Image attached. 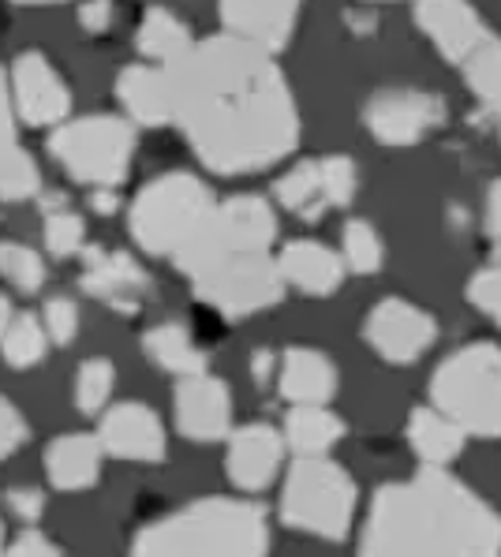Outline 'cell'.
<instances>
[{
	"label": "cell",
	"instance_id": "1",
	"mask_svg": "<svg viewBox=\"0 0 501 557\" xmlns=\"http://www.w3.org/2000/svg\"><path fill=\"white\" fill-rule=\"evenodd\" d=\"M161 72L172 120L213 173H258L296 147V101L281 67L262 49L218 34L192 41L176 60L161 64Z\"/></svg>",
	"mask_w": 501,
	"mask_h": 557
},
{
	"label": "cell",
	"instance_id": "2",
	"mask_svg": "<svg viewBox=\"0 0 501 557\" xmlns=\"http://www.w3.org/2000/svg\"><path fill=\"white\" fill-rule=\"evenodd\" d=\"M501 524L487 502L442 468L375 494L359 557H498Z\"/></svg>",
	"mask_w": 501,
	"mask_h": 557
},
{
	"label": "cell",
	"instance_id": "3",
	"mask_svg": "<svg viewBox=\"0 0 501 557\" xmlns=\"http://www.w3.org/2000/svg\"><path fill=\"white\" fill-rule=\"evenodd\" d=\"M266 512L236 498H203L146 524L132 557H266Z\"/></svg>",
	"mask_w": 501,
	"mask_h": 557
},
{
	"label": "cell",
	"instance_id": "4",
	"mask_svg": "<svg viewBox=\"0 0 501 557\" xmlns=\"http://www.w3.org/2000/svg\"><path fill=\"white\" fill-rule=\"evenodd\" d=\"M501 356L494 345H468L453 352L430 379L435 411L445 416L461 434L494 438L501 426Z\"/></svg>",
	"mask_w": 501,
	"mask_h": 557
},
{
	"label": "cell",
	"instance_id": "5",
	"mask_svg": "<svg viewBox=\"0 0 501 557\" xmlns=\"http://www.w3.org/2000/svg\"><path fill=\"white\" fill-rule=\"evenodd\" d=\"M278 218L262 195H236L229 202H213L210 213L195 225V233L172 251L180 270L192 273L206 270L210 262L229 255H262L273 247Z\"/></svg>",
	"mask_w": 501,
	"mask_h": 557
},
{
	"label": "cell",
	"instance_id": "6",
	"mask_svg": "<svg viewBox=\"0 0 501 557\" xmlns=\"http://www.w3.org/2000/svg\"><path fill=\"white\" fill-rule=\"evenodd\" d=\"M356 512V483L330 457H300L281 494V520L315 539L341 543Z\"/></svg>",
	"mask_w": 501,
	"mask_h": 557
},
{
	"label": "cell",
	"instance_id": "7",
	"mask_svg": "<svg viewBox=\"0 0 501 557\" xmlns=\"http://www.w3.org/2000/svg\"><path fill=\"white\" fill-rule=\"evenodd\" d=\"M135 150V127L120 116L94 113L83 120H64L49 135V153L64 165V173L94 191H112L127 180Z\"/></svg>",
	"mask_w": 501,
	"mask_h": 557
},
{
	"label": "cell",
	"instance_id": "8",
	"mask_svg": "<svg viewBox=\"0 0 501 557\" xmlns=\"http://www.w3.org/2000/svg\"><path fill=\"white\" fill-rule=\"evenodd\" d=\"M213 195L192 173H166L143 187L132 202V228L135 244L146 255H172L187 236L195 233L198 221L210 213Z\"/></svg>",
	"mask_w": 501,
	"mask_h": 557
},
{
	"label": "cell",
	"instance_id": "9",
	"mask_svg": "<svg viewBox=\"0 0 501 557\" xmlns=\"http://www.w3.org/2000/svg\"><path fill=\"white\" fill-rule=\"evenodd\" d=\"M192 285L195 296L224 319H247V314L266 311L284 296V281L270 251L229 255V259L210 262L206 270L192 273Z\"/></svg>",
	"mask_w": 501,
	"mask_h": 557
},
{
	"label": "cell",
	"instance_id": "10",
	"mask_svg": "<svg viewBox=\"0 0 501 557\" xmlns=\"http://www.w3.org/2000/svg\"><path fill=\"white\" fill-rule=\"evenodd\" d=\"M363 120L386 147H412L430 127L445 124V101L427 90H378Z\"/></svg>",
	"mask_w": 501,
	"mask_h": 557
},
{
	"label": "cell",
	"instance_id": "11",
	"mask_svg": "<svg viewBox=\"0 0 501 557\" xmlns=\"http://www.w3.org/2000/svg\"><path fill=\"white\" fill-rule=\"evenodd\" d=\"M8 98H12V113L15 120L30 127H46V124H64L68 109H72V94H68L64 79L53 72L41 53H27L15 57L12 64V83H8Z\"/></svg>",
	"mask_w": 501,
	"mask_h": 557
},
{
	"label": "cell",
	"instance_id": "12",
	"mask_svg": "<svg viewBox=\"0 0 501 557\" xmlns=\"http://www.w3.org/2000/svg\"><path fill=\"white\" fill-rule=\"evenodd\" d=\"M367 341L386 363H416L435 345L438 325L423 307H412L404 299H382L367 314Z\"/></svg>",
	"mask_w": 501,
	"mask_h": 557
},
{
	"label": "cell",
	"instance_id": "13",
	"mask_svg": "<svg viewBox=\"0 0 501 557\" xmlns=\"http://www.w3.org/2000/svg\"><path fill=\"white\" fill-rule=\"evenodd\" d=\"M83 259H86V270L80 277V288L86 296L101 299V304L117 307V311H124V314L139 311L146 293H150V273H146L132 255L83 247Z\"/></svg>",
	"mask_w": 501,
	"mask_h": 557
},
{
	"label": "cell",
	"instance_id": "14",
	"mask_svg": "<svg viewBox=\"0 0 501 557\" xmlns=\"http://www.w3.org/2000/svg\"><path fill=\"white\" fill-rule=\"evenodd\" d=\"M98 445L101 453H112L120 460H161L166 457V426L161 419L154 416V408L146 405H117L112 411H106L98 426Z\"/></svg>",
	"mask_w": 501,
	"mask_h": 557
},
{
	"label": "cell",
	"instance_id": "15",
	"mask_svg": "<svg viewBox=\"0 0 501 557\" xmlns=\"http://www.w3.org/2000/svg\"><path fill=\"white\" fill-rule=\"evenodd\" d=\"M232 397L221 379L195 374L176 385V426L192 442H218L229 434Z\"/></svg>",
	"mask_w": 501,
	"mask_h": 557
},
{
	"label": "cell",
	"instance_id": "16",
	"mask_svg": "<svg viewBox=\"0 0 501 557\" xmlns=\"http://www.w3.org/2000/svg\"><path fill=\"white\" fill-rule=\"evenodd\" d=\"M281 457H284L281 434L266 423H250L232 434L224 468H229V479L240 491H262V486H270L273 475H278Z\"/></svg>",
	"mask_w": 501,
	"mask_h": 557
},
{
	"label": "cell",
	"instance_id": "17",
	"mask_svg": "<svg viewBox=\"0 0 501 557\" xmlns=\"http://www.w3.org/2000/svg\"><path fill=\"white\" fill-rule=\"evenodd\" d=\"M416 23H419V30L435 41L438 53L445 60H453V64H464V60L490 38L479 12L468 4H453V0H442V4H416Z\"/></svg>",
	"mask_w": 501,
	"mask_h": 557
},
{
	"label": "cell",
	"instance_id": "18",
	"mask_svg": "<svg viewBox=\"0 0 501 557\" xmlns=\"http://www.w3.org/2000/svg\"><path fill=\"white\" fill-rule=\"evenodd\" d=\"M296 4H221V23L229 38H240L262 53H281L296 30Z\"/></svg>",
	"mask_w": 501,
	"mask_h": 557
},
{
	"label": "cell",
	"instance_id": "19",
	"mask_svg": "<svg viewBox=\"0 0 501 557\" xmlns=\"http://www.w3.org/2000/svg\"><path fill=\"white\" fill-rule=\"evenodd\" d=\"M273 262H278L284 285H296L307 296H333L344 281L341 255L322 244H310V239H296V244L281 247Z\"/></svg>",
	"mask_w": 501,
	"mask_h": 557
},
{
	"label": "cell",
	"instance_id": "20",
	"mask_svg": "<svg viewBox=\"0 0 501 557\" xmlns=\"http://www.w3.org/2000/svg\"><path fill=\"white\" fill-rule=\"evenodd\" d=\"M281 397L296 408H326V400L337 393V367L318 348H289L278 374Z\"/></svg>",
	"mask_w": 501,
	"mask_h": 557
},
{
	"label": "cell",
	"instance_id": "21",
	"mask_svg": "<svg viewBox=\"0 0 501 557\" xmlns=\"http://www.w3.org/2000/svg\"><path fill=\"white\" fill-rule=\"evenodd\" d=\"M120 106L127 109V116L143 127H161L172 120V101H169V83L166 72L154 64H132L120 72L117 79Z\"/></svg>",
	"mask_w": 501,
	"mask_h": 557
},
{
	"label": "cell",
	"instance_id": "22",
	"mask_svg": "<svg viewBox=\"0 0 501 557\" xmlns=\"http://www.w3.org/2000/svg\"><path fill=\"white\" fill-rule=\"evenodd\" d=\"M101 445L94 434H64L49 445L46 453V471L49 483L57 491H86V486L98 483L101 475Z\"/></svg>",
	"mask_w": 501,
	"mask_h": 557
},
{
	"label": "cell",
	"instance_id": "23",
	"mask_svg": "<svg viewBox=\"0 0 501 557\" xmlns=\"http://www.w3.org/2000/svg\"><path fill=\"white\" fill-rule=\"evenodd\" d=\"M143 348L150 352V359L161 367V371H172V374H180V379L206 374V352L195 345V337L187 333L184 322L154 325V330L143 337Z\"/></svg>",
	"mask_w": 501,
	"mask_h": 557
},
{
	"label": "cell",
	"instance_id": "24",
	"mask_svg": "<svg viewBox=\"0 0 501 557\" xmlns=\"http://www.w3.org/2000/svg\"><path fill=\"white\" fill-rule=\"evenodd\" d=\"M408 442L419 453V460L427 468H445L449 460L461 457L464 434L461 426H453L445 416H438L435 408H416L408 419Z\"/></svg>",
	"mask_w": 501,
	"mask_h": 557
},
{
	"label": "cell",
	"instance_id": "25",
	"mask_svg": "<svg viewBox=\"0 0 501 557\" xmlns=\"http://www.w3.org/2000/svg\"><path fill=\"white\" fill-rule=\"evenodd\" d=\"M344 434V423L326 408H292L284 419V445L300 453V457H326Z\"/></svg>",
	"mask_w": 501,
	"mask_h": 557
},
{
	"label": "cell",
	"instance_id": "26",
	"mask_svg": "<svg viewBox=\"0 0 501 557\" xmlns=\"http://www.w3.org/2000/svg\"><path fill=\"white\" fill-rule=\"evenodd\" d=\"M192 41L195 38H192V30L184 27V20L166 12V8H150V12L143 15V23H139V34H135V46H139V53L158 60V67L169 64V60H176L187 46H192Z\"/></svg>",
	"mask_w": 501,
	"mask_h": 557
},
{
	"label": "cell",
	"instance_id": "27",
	"mask_svg": "<svg viewBox=\"0 0 501 557\" xmlns=\"http://www.w3.org/2000/svg\"><path fill=\"white\" fill-rule=\"evenodd\" d=\"M273 195H278V202L284 210L296 213V218H304V221H318L322 210H330L322 199V184H318V161H300L292 173H284L278 180Z\"/></svg>",
	"mask_w": 501,
	"mask_h": 557
},
{
	"label": "cell",
	"instance_id": "28",
	"mask_svg": "<svg viewBox=\"0 0 501 557\" xmlns=\"http://www.w3.org/2000/svg\"><path fill=\"white\" fill-rule=\"evenodd\" d=\"M501 49L494 38L482 41L475 53L464 60V79H468V90L475 98L482 101L487 113H498V101H501Z\"/></svg>",
	"mask_w": 501,
	"mask_h": 557
},
{
	"label": "cell",
	"instance_id": "29",
	"mask_svg": "<svg viewBox=\"0 0 501 557\" xmlns=\"http://www.w3.org/2000/svg\"><path fill=\"white\" fill-rule=\"evenodd\" d=\"M4 359L8 367H15V371H27V367L41 363V356H46V330H41V322L34 319V314H23V319H12V325L4 330Z\"/></svg>",
	"mask_w": 501,
	"mask_h": 557
},
{
	"label": "cell",
	"instance_id": "30",
	"mask_svg": "<svg viewBox=\"0 0 501 557\" xmlns=\"http://www.w3.org/2000/svg\"><path fill=\"white\" fill-rule=\"evenodd\" d=\"M38 191H41V173L30 153L23 147L0 153V199L20 202V199H34Z\"/></svg>",
	"mask_w": 501,
	"mask_h": 557
},
{
	"label": "cell",
	"instance_id": "31",
	"mask_svg": "<svg viewBox=\"0 0 501 557\" xmlns=\"http://www.w3.org/2000/svg\"><path fill=\"white\" fill-rule=\"evenodd\" d=\"M344 270L352 273H378L382 270V239H378L375 225H367V221H349L344 225Z\"/></svg>",
	"mask_w": 501,
	"mask_h": 557
},
{
	"label": "cell",
	"instance_id": "32",
	"mask_svg": "<svg viewBox=\"0 0 501 557\" xmlns=\"http://www.w3.org/2000/svg\"><path fill=\"white\" fill-rule=\"evenodd\" d=\"M112 385H117L112 363H106V359H86L80 367V374H75V405H80V411L106 408Z\"/></svg>",
	"mask_w": 501,
	"mask_h": 557
},
{
	"label": "cell",
	"instance_id": "33",
	"mask_svg": "<svg viewBox=\"0 0 501 557\" xmlns=\"http://www.w3.org/2000/svg\"><path fill=\"white\" fill-rule=\"evenodd\" d=\"M0 273L23 293H38L41 281H46V265L23 244H0Z\"/></svg>",
	"mask_w": 501,
	"mask_h": 557
},
{
	"label": "cell",
	"instance_id": "34",
	"mask_svg": "<svg viewBox=\"0 0 501 557\" xmlns=\"http://www.w3.org/2000/svg\"><path fill=\"white\" fill-rule=\"evenodd\" d=\"M83 218L72 210H49L46 213V247L57 255V259H68V255L83 251Z\"/></svg>",
	"mask_w": 501,
	"mask_h": 557
},
{
	"label": "cell",
	"instance_id": "35",
	"mask_svg": "<svg viewBox=\"0 0 501 557\" xmlns=\"http://www.w3.org/2000/svg\"><path fill=\"white\" fill-rule=\"evenodd\" d=\"M318 184H322L326 206H349L356 195V165L349 158L318 161Z\"/></svg>",
	"mask_w": 501,
	"mask_h": 557
},
{
	"label": "cell",
	"instance_id": "36",
	"mask_svg": "<svg viewBox=\"0 0 501 557\" xmlns=\"http://www.w3.org/2000/svg\"><path fill=\"white\" fill-rule=\"evenodd\" d=\"M41 330L46 337H53V345H72L80 333V307L64 296H53L41 311Z\"/></svg>",
	"mask_w": 501,
	"mask_h": 557
},
{
	"label": "cell",
	"instance_id": "37",
	"mask_svg": "<svg viewBox=\"0 0 501 557\" xmlns=\"http://www.w3.org/2000/svg\"><path fill=\"white\" fill-rule=\"evenodd\" d=\"M468 304L479 307V311L487 314V319H498V311H501V277H498L494 265L479 270L468 281Z\"/></svg>",
	"mask_w": 501,
	"mask_h": 557
},
{
	"label": "cell",
	"instance_id": "38",
	"mask_svg": "<svg viewBox=\"0 0 501 557\" xmlns=\"http://www.w3.org/2000/svg\"><path fill=\"white\" fill-rule=\"evenodd\" d=\"M23 442H27V419L20 416L12 400L0 397V460L12 457Z\"/></svg>",
	"mask_w": 501,
	"mask_h": 557
},
{
	"label": "cell",
	"instance_id": "39",
	"mask_svg": "<svg viewBox=\"0 0 501 557\" xmlns=\"http://www.w3.org/2000/svg\"><path fill=\"white\" fill-rule=\"evenodd\" d=\"M0 557H60V550L53 543H49L46 535H38V531H27V535H20L12 546H8Z\"/></svg>",
	"mask_w": 501,
	"mask_h": 557
},
{
	"label": "cell",
	"instance_id": "40",
	"mask_svg": "<svg viewBox=\"0 0 501 557\" xmlns=\"http://www.w3.org/2000/svg\"><path fill=\"white\" fill-rule=\"evenodd\" d=\"M8 505H12V512L20 520H38L41 509H46V498H41L38 491H30V486H23V491L8 494Z\"/></svg>",
	"mask_w": 501,
	"mask_h": 557
},
{
	"label": "cell",
	"instance_id": "41",
	"mask_svg": "<svg viewBox=\"0 0 501 557\" xmlns=\"http://www.w3.org/2000/svg\"><path fill=\"white\" fill-rule=\"evenodd\" d=\"M15 147V113H12V98H8V79L0 72V153Z\"/></svg>",
	"mask_w": 501,
	"mask_h": 557
},
{
	"label": "cell",
	"instance_id": "42",
	"mask_svg": "<svg viewBox=\"0 0 501 557\" xmlns=\"http://www.w3.org/2000/svg\"><path fill=\"white\" fill-rule=\"evenodd\" d=\"M112 15H117V12H112V4H83L80 8V23L86 30H94V34L106 30L112 23Z\"/></svg>",
	"mask_w": 501,
	"mask_h": 557
},
{
	"label": "cell",
	"instance_id": "43",
	"mask_svg": "<svg viewBox=\"0 0 501 557\" xmlns=\"http://www.w3.org/2000/svg\"><path fill=\"white\" fill-rule=\"evenodd\" d=\"M250 374H255V382H258V385L270 382V374H273V352L258 348V352H255V363H250Z\"/></svg>",
	"mask_w": 501,
	"mask_h": 557
},
{
	"label": "cell",
	"instance_id": "44",
	"mask_svg": "<svg viewBox=\"0 0 501 557\" xmlns=\"http://www.w3.org/2000/svg\"><path fill=\"white\" fill-rule=\"evenodd\" d=\"M94 210L98 213H117V206H120V199H117V191H106V187H101V191H94Z\"/></svg>",
	"mask_w": 501,
	"mask_h": 557
},
{
	"label": "cell",
	"instance_id": "45",
	"mask_svg": "<svg viewBox=\"0 0 501 557\" xmlns=\"http://www.w3.org/2000/svg\"><path fill=\"white\" fill-rule=\"evenodd\" d=\"M487 236L498 239V187H490V199H487Z\"/></svg>",
	"mask_w": 501,
	"mask_h": 557
},
{
	"label": "cell",
	"instance_id": "46",
	"mask_svg": "<svg viewBox=\"0 0 501 557\" xmlns=\"http://www.w3.org/2000/svg\"><path fill=\"white\" fill-rule=\"evenodd\" d=\"M12 319H15V314H12V304H8V296L0 293V337H4V330L12 325Z\"/></svg>",
	"mask_w": 501,
	"mask_h": 557
}]
</instances>
